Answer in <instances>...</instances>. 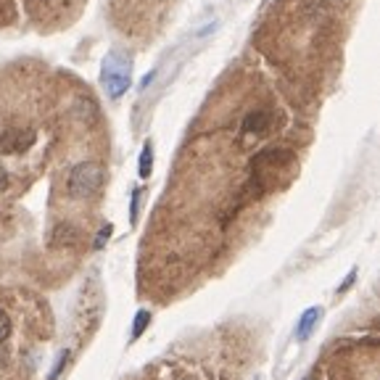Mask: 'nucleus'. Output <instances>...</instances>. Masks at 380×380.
I'll use <instances>...</instances> for the list:
<instances>
[{"label":"nucleus","mask_w":380,"mask_h":380,"mask_svg":"<svg viewBox=\"0 0 380 380\" xmlns=\"http://www.w3.org/2000/svg\"><path fill=\"white\" fill-rule=\"evenodd\" d=\"M293 161V153L291 151H283V148H267L262 153H256L254 161H251V167L254 169H259V167H280V164H291Z\"/></svg>","instance_id":"4"},{"label":"nucleus","mask_w":380,"mask_h":380,"mask_svg":"<svg viewBox=\"0 0 380 380\" xmlns=\"http://www.w3.org/2000/svg\"><path fill=\"white\" fill-rule=\"evenodd\" d=\"M180 380H196V378H190V375H188V378H180Z\"/></svg>","instance_id":"16"},{"label":"nucleus","mask_w":380,"mask_h":380,"mask_svg":"<svg viewBox=\"0 0 380 380\" xmlns=\"http://www.w3.org/2000/svg\"><path fill=\"white\" fill-rule=\"evenodd\" d=\"M153 77H156V72H151V74H146V77H143V82H140V88L146 90L148 85H151V79H153Z\"/></svg>","instance_id":"15"},{"label":"nucleus","mask_w":380,"mask_h":380,"mask_svg":"<svg viewBox=\"0 0 380 380\" xmlns=\"http://www.w3.org/2000/svg\"><path fill=\"white\" fill-rule=\"evenodd\" d=\"M269 114L267 111H251L249 117L243 119V132L246 135H264L269 130Z\"/></svg>","instance_id":"5"},{"label":"nucleus","mask_w":380,"mask_h":380,"mask_svg":"<svg viewBox=\"0 0 380 380\" xmlns=\"http://www.w3.org/2000/svg\"><path fill=\"white\" fill-rule=\"evenodd\" d=\"M101 85L106 88V95L108 98H122L132 85V59L119 53V50H111L101 64Z\"/></svg>","instance_id":"1"},{"label":"nucleus","mask_w":380,"mask_h":380,"mask_svg":"<svg viewBox=\"0 0 380 380\" xmlns=\"http://www.w3.org/2000/svg\"><path fill=\"white\" fill-rule=\"evenodd\" d=\"M8 336H11V317L0 309V343H6Z\"/></svg>","instance_id":"10"},{"label":"nucleus","mask_w":380,"mask_h":380,"mask_svg":"<svg viewBox=\"0 0 380 380\" xmlns=\"http://www.w3.org/2000/svg\"><path fill=\"white\" fill-rule=\"evenodd\" d=\"M151 172H153V143L148 140L146 146H143V151H140V161H137V175L143 177V180H148V177H151Z\"/></svg>","instance_id":"8"},{"label":"nucleus","mask_w":380,"mask_h":380,"mask_svg":"<svg viewBox=\"0 0 380 380\" xmlns=\"http://www.w3.org/2000/svg\"><path fill=\"white\" fill-rule=\"evenodd\" d=\"M322 317V309L320 307H309L304 314H301V320L296 325V333H298V341H307L309 333H312V327L320 322Z\"/></svg>","instance_id":"6"},{"label":"nucleus","mask_w":380,"mask_h":380,"mask_svg":"<svg viewBox=\"0 0 380 380\" xmlns=\"http://www.w3.org/2000/svg\"><path fill=\"white\" fill-rule=\"evenodd\" d=\"M66 362H69V351H64L59 357V362H56V367H53V372H50V378L48 380H59L61 378V370L66 367Z\"/></svg>","instance_id":"11"},{"label":"nucleus","mask_w":380,"mask_h":380,"mask_svg":"<svg viewBox=\"0 0 380 380\" xmlns=\"http://www.w3.org/2000/svg\"><path fill=\"white\" fill-rule=\"evenodd\" d=\"M108 238H111V225H103L101 230H98V238H95V249H103V243H108Z\"/></svg>","instance_id":"12"},{"label":"nucleus","mask_w":380,"mask_h":380,"mask_svg":"<svg viewBox=\"0 0 380 380\" xmlns=\"http://www.w3.org/2000/svg\"><path fill=\"white\" fill-rule=\"evenodd\" d=\"M137 201H140V190H132V206H130V222H137Z\"/></svg>","instance_id":"13"},{"label":"nucleus","mask_w":380,"mask_h":380,"mask_svg":"<svg viewBox=\"0 0 380 380\" xmlns=\"http://www.w3.org/2000/svg\"><path fill=\"white\" fill-rule=\"evenodd\" d=\"M148 322H151V312H148V309H140L137 317H135V322H132V338L143 336V330L148 327Z\"/></svg>","instance_id":"9"},{"label":"nucleus","mask_w":380,"mask_h":380,"mask_svg":"<svg viewBox=\"0 0 380 380\" xmlns=\"http://www.w3.org/2000/svg\"><path fill=\"white\" fill-rule=\"evenodd\" d=\"M77 243V227L74 225H59L56 230H53V238H50V246L53 249H66V246H74Z\"/></svg>","instance_id":"7"},{"label":"nucleus","mask_w":380,"mask_h":380,"mask_svg":"<svg viewBox=\"0 0 380 380\" xmlns=\"http://www.w3.org/2000/svg\"><path fill=\"white\" fill-rule=\"evenodd\" d=\"M35 143V130H3L0 132V153H19Z\"/></svg>","instance_id":"3"},{"label":"nucleus","mask_w":380,"mask_h":380,"mask_svg":"<svg viewBox=\"0 0 380 380\" xmlns=\"http://www.w3.org/2000/svg\"><path fill=\"white\" fill-rule=\"evenodd\" d=\"M103 185V167L95 164V161H82L77 164L72 172H69V182H66V190L72 198H93Z\"/></svg>","instance_id":"2"},{"label":"nucleus","mask_w":380,"mask_h":380,"mask_svg":"<svg viewBox=\"0 0 380 380\" xmlns=\"http://www.w3.org/2000/svg\"><path fill=\"white\" fill-rule=\"evenodd\" d=\"M8 188V172H6V167L0 164V190Z\"/></svg>","instance_id":"14"},{"label":"nucleus","mask_w":380,"mask_h":380,"mask_svg":"<svg viewBox=\"0 0 380 380\" xmlns=\"http://www.w3.org/2000/svg\"><path fill=\"white\" fill-rule=\"evenodd\" d=\"M304 380H317V378H304Z\"/></svg>","instance_id":"17"}]
</instances>
